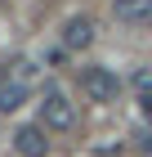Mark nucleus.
Instances as JSON below:
<instances>
[{
	"label": "nucleus",
	"mask_w": 152,
	"mask_h": 157,
	"mask_svg": "<svg viewBox=\"0 0 152 157\" xmlns=\"http://www.w3.org/2000/svg\"><path fill=\"white\" fill-rule=\"evenodd\" d=\"M72 121H76L72 99L63 94L58 85H45V90H40V126H45V130H72Z\"/></svg>",
	"instance_id": "1"
},
{
	"label": "nucleus",
	"mask_w": 152,
	"mask_h": 157,
	"mask_svg": "<svg viewBox=\"0 0 152 157\" xmlns=\"http://www.w3.org/2000/svg\"><path fill=\"white\" fill-rule=\"evenodd\" d=\"M81 90H85L90 103H117L121 81H117L112 67H85V72H81Z\"/></svg>",
	"instance_id": "2"
},
{
	"label": "nucleus",
	"mask_w": 152,
	"mask_h": 157,
	"mask_svg": "<svg viewBox=\"0 0 152 157\" xmlns=\"http://www.w3.org/2000/svg\"><path fill=\"white\" fill-rule=\"evenodd\" d=\"M63 45L67 49H90L94 45V18L90 13H72L63 23Z\"/></svg>",
	"instance_id": "3"
},
{
	"label": "nucleus",
	"mask_w": 152,
	"mask_h": 157,
	"mask_svg": "<svg viewBox=\"0 0 152 157\" xmlns=\"http://www.w3.org/2000/svg\"><path fill=\"white\" fill-rule=\"evenodd\" d=\"M13 148H18V157H45L49 153L45 126H18L13 130Z\"/></svg>",
	"instance_id": "4"
},
{
	"label": "nucleus",
	"mask_w": 152,
	"mask_h": 157,
	"mask_svg": "<svg viewBox=\"0 0 152 157\" xmlns=\"http://www.w3.org/2000/svg\"><path fill=\"white\" fill-rule=\"evenodd\" d=\"M112 13L125 27H152V0H112Z\"/></svg>",
	"instance_id": "5"
},
{
	"label": "nucleus",
	"mask_w": 152,
	"mask_h": 157,
	"mask_svg": "<svg viewBox=\"0 0 152 157\" xmlns=\"http://www.w3.org/2000/svg\"><path fill=\"white\" fill-rule=\"evenodd\" d=\"M23 99H27V81H0V112H13V108H23Z\"/></svg>",
	"instance_id": "6"
},
{
	"label": "nucleus",
	"mask_w": 152,
	"mask_h": 157,
	"mask_svg": "<svg viewBox=\"0 0 152 157\" xmlns=\"http://www.w3.org/2000/svg\"><path fill=\"white\" fill-rule=\"evenodd\" d=\"M134 85H139V94H152V72H148V67L134 76Z\"/></svg>",
	"instance_id": "7"
},
{
	"label": "nucleus",
	"mask_w": 152,
	"mask_h": 157,
	"mask_svg": "<svg viewBox=\"0 0 152 157\" xmlns=\"http://www.w3.org/2000/svg\"><path fill=\"white\" fill-rule=\"evenodd\" d=\"M139 103H143V117H148V121H152V94H143V99H139Z\"/></svg>",
	"instance_id": "8"
}]
</instances>
